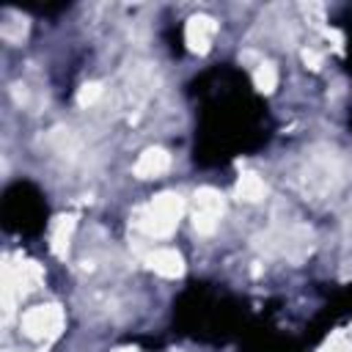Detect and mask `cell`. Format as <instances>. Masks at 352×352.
<instances>
[{
	"label": "cell",
	"mask_w": 352,
	"mask_h": 352,
	"mask_svg": "<svg viewBox=\"0 0 352 352\" xmlns=\"http://www.w3.org/2000/svg\"><path fill=\"white\" fill-rule=\"evenodd\" d=\"M182 214H184L182 195L179 192H160L132 214V226L151 239H165L176 231Z\"/></svg>",
	"instance_id": "1"
},
{
	"label": "cell",
	"mask_w": 352,
	"mask_h": 352,
	"mask_svg": "<svg viewBox=\"0 0 352 352\" xmlns=\"http://www.w3.org/2000/svg\"><path fill=\"white\" fill-rule=\"evenodd\" d=\"M226 212V198L214 187H201L192 195V228L201 236H209L217 231L220 217Z\"/></svg>",
	"instance_id": "2"
},
{
	"label": "cell",
	"mask_w": 352,
	"mask_h": 352,
	"mask_svg": "<svg viewBox=\"0 0 352 352\" xmlns=\"http://www.w3.org/2000/svg\"><path fill=\"white\" fill-rule=\"evenodd\" d=\"M19 327L28 338H36V341H44V338H55L60 330H63V311L60 305L55 302H47V305H33L22 314L19 319Z\"/></svg>",
	"instance_id": "3"
},
{
	"label": "cell",
	"mask_w": 352,
	"mask_h": 352,
	"mask_svg": "<svg viewBox=\"0 0 352 352\" xmlns=\"http://www.w3.org/2000/svg\"><path fill=\"white\" fill-rule=\"evenodd\" d=\"M214 33H217V22H214L212 16H206V14H195V16L187 19L184 41H187V47H190L192 52L204 55V52H209Z\"/></svg>",
	"instance_id": "4"
},
{
	"label": "cell",
	"mask_w": 352,
	"mask_h": 352,
	"mask_svg": "<svg viewBox=\"0 0 352 352\" xmlns=\"http://www.w3.org/2000/svg\"><path fill=\"white\" fill-rule=\"evenodd\" d=\"M146 267L162 278H179L184 272V258L173 248H154L146 256Z\"/></svg>",
	"instance_id": "5"
},
{
	"label": "cell",
	"mask_w": 352,
	"mask_h": 352,
	"mask_svg": "<svg viewBox=\"0 0 352 352\" xmlns=\"http://www.w3.org/2000/svg\"><path fill=\"white\" fill-rule=\"evenodd\" d=\"M170 168V154L165 151V148H146L140 157H138V162H135V176L138 179H157V176H162L165 170Z\"/></svg>",
	"instance_id": "6"
},
{
	"label": "cell",
	"mask_w": 352,
	"mask_h": 352,
	"mask_svg": "<svg viewBox=\"0 0 352 352\" xmlns=\"http://www.w3.org/2000/svg\"><path fill=\"white\" fill-rule=\"evenodd\" d=\"M74 226H77V217L74 214H60L55 217L52 223V231H50V248L55 256H66L69 250V242H72V234H74Z\"/></svg>",
	"instance_id": "7"
},
{
	"label": "cell",
	"mask_w": 352,
	"mask_h": 352,
	"mask_svg": "<svg viewBox=\"0 0 352 352\" xmlns=\"http://www.w3.org/2000/svg\"><path fill=\"white\" fill-rule=\"evenodd\" d=\"M267 195V184L258 173H242L239 182H236V198L239 201H248V204H256Z\"/></svg>",
	"instance_id": "8"
},
{
	"label": "cell",
	"mask_w": 352,
	"mask_h": 352,
	"mask_svg": "<svg viewBox=\"0 0 352 352\" xmlns=\"http://www.w3.org/2000/svg\"><path fill=\"white\" fill-rule=\"evenodd\" d=\"M253 85L261 94H272L278 88V69H275V63H270V60L256 63V69H253Z\"/></svg>",
	"instance_id": "9"
},
{
	"label": "cell",
	"mask_w": 352,
	"mask_h": 352,
	"mask_svg": "<svg viewBox=\"0 0 352 352\" xmlns=\"http://www.w3.org/2000/svg\"><path fill=\"white\" fill-rule=\"evenodd\" d=\"M102 82H96V80H91V82H85L80 91H77V104L80 107H91V104H96L99 102V96H102Z\"/></svg>",
	"instance_id": "10"
},
{
	"label": "cell",
	"mask_w": 352,
	"mask_h": 352,
	"mask_svg": "<svg viewBox=\"0 0 352 352\" xmlns=\"http://www.w3.org/2000/svg\"><path fill=\"white\" fill-rule=\"evenodd\" d=\"M25 30H28L25 19H14V22H3V30H0V33H3L6 41H22Z\"/></svg>",
	"instance_id": "11"
},
{
	"label": "cell",
	"mask_w": 352,
	"mask_h": 352,
	"mask_svg": "<svg viewBox=\"0 0 352 352\" xmlns=\"http://www.w3.org/2000/svg\"><path fill=\"white\" fill-rule=\"evenodd\" d=\"M302 58H305V63H308L311 69H319V66H322V55H319L316 50H305Z\"/></svg>",
	"instance_id": "12"
},
{
	"label": "cell",
	"mask_w": 352,
	"mask_h": 352,
	"mask_svg": "<svg viewBox=\"0 0 352 352\" xmlns=\"http://www.w3.org/2000/svg\"><path fill=\"white\" fill-rule=\"evenodd\" d=\"M116 352H135V349H116Z\"/></svg>",
	"instance_id": "13"
}]
</instances>
